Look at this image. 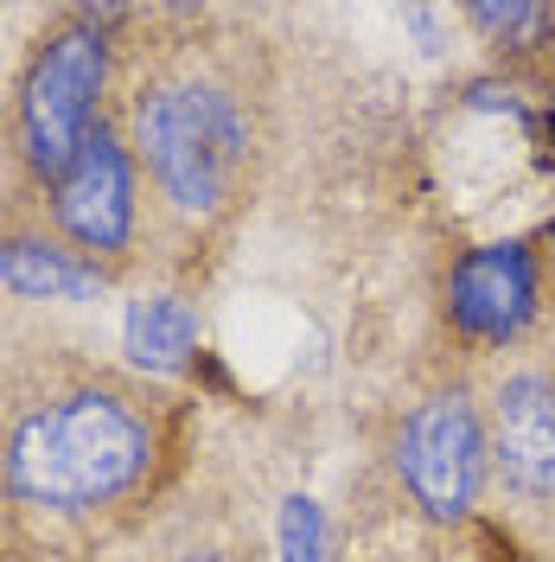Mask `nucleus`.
<instances>
[{
  "label": "nucleus",
  "instance_id": "1",
  "mask_svg": "<svg viewBox=\"0 0 555 562\" xmlns=\"http://www.w3.org/2000/svg\"><path fill=\"white\" fill-rule=\"evenodd\" d=\"M192 396L70 333L0 346V557L109 562L147 537L192 467Z\"/></svg>",
  "mask_w": 555,
  "mask_h": 562
},
{
  "label": "nucleus",
  "instance_id": "2",
  "mask_svg": "<svg viewBox=\"0 0 555 562\" xmlns=\"http://www.w3.org/2000/svg\"><path fill=\"white\" fill-rule=\"evenodd\" d=\"M115 128L140 192V281H199L269 173L275 70L256 13L128 7Z\"/></svg>",
  "mask_w": 555,
  "mask_h": 562
},
{
  "label": "nucleus",
  "instance_id": "3",
  "mask_svg": "<svg viewBox=\"0 0 555 562\" xmlns=\"http://www.w3.org/2000/svg\"><path fill=\"white\" fill-rule=\"evenodd\" d=\"M128 7H52L13 45L0 97V205H38L83 154L115 97Z\"/></svg>",
  "mask_w": 555,
  "mask_h": 562
},
{
  "label": "nucleus",
  "instance_id": "4",
  "mask_svg": "<svg viewBox=\"0 0 555 562\" xmlns=\"http://www.w3.org/2000/svg\"><path fill=\"white\" fill-rule=\"evenodd\" d=\"M396 492L416 505L428 525H460L479 486L491 473V441H486V403L473 396L466 378H441L434 390H421L416 403L396 422Z\"/></svg>",
  "mask_w": 555,
  "mask_h": 562
},
{
  "label": "nucleus",
  "instance_id": "5",
  "mask_svg": "<svg viewBox=\"0 0 555 562\" xmlns=\"http://www.w3.org/2000/svg\"><path fill=\"white\" fill-rule=\"evenodd\" d=\"M33 211L97 276H109L115 288L140 281V192H135V167H128L122 128H115V109L97 122L83 154L70 160L65 179Z\"/></svg>",
  "mask_w": 555,
  "mask_h": 562
},
{
  "label": "nucleus",
  "instance_id": "6",
  "mask_svg": "<svg viewBox=\"0 0 555 562\" xmlns=\"http://www.w3.org/2000/svg\"><path fill=\"white\" fill-rule=\"evenodd\" d=\"M543 307V269L530 244H479L448 276V326L466 346H518Z\"/></svg>",
  "mask_w": 555,
  "mask_h": 562
},
{
  "label": "nucleus",
  "instance_id": "7",
  "mask_svg": "<svg viewBox=\"0 0 555 562\" xmlns=\"http://www.w3.org/2000/svg\"><path fill=\"white\" fill-rule=\"evenodd\" d=\"M486 441L491 473L511 498L550 505L555 498V371L543 364H511L486 403Z\"/></svg>",
  "mask_w": 555,
  "mask_h": 562
},
{
  "label": "nucleus",
  "instance_id": "8",
  "mask_svg": "<svg viewBox=\"0 0 555 562\" xmlns=\"http://www.w3.org/2000/svg\"><path fill=\"white\" fill-rule=\"evenodd\" d=\"M0 288L13 301H103L115 281L97 276L33 205H0Z\"/></svg>",
  "mask_w": 555,
  "mask_h": 562
},
{
  "label": "nucleus",
  "instance_id": "9",
  "mask_svg": "<svg viewBox=\"0 0 555 562\" xmlns=\"http://www.w3.org/2000/svg\"><path fill=\"white\" fill-rule=\"evenodd\" d=\"M199 333H205V319H199V301L185 294V288H140V301H128V326H122V346H128V364L147 371V378H173L179 364L199 351Z\"/></svg>",
  "mask_w": 555,
  "mask_h": 562
},
{
  "label": "nucleus",
  "instance_id": "10",
  "mask_svg": "<svg viewBox=\"0 0 555 562\" xmlns=\"http://www.w3.org/2000/svg\"><path fill=\"white\" fill-rule=\"evenodd\" d=\"M466 26H479L498 52H536L555 33V7H466Z\"/></svg>",
  "mask_w": 555,
  "mask_h": 562
},
{
  "label": "nucleus",
  "instance_id": "11",
  "mask_svg": "<svg viewBox=\"0 0 555 562\" xmlns=\"http://www.w3.org/2000/svg\"><path fill=\"white\" fill-rule=\"evenodd\" d=\"M287 562H319V525H313L307 498H287Z\"/></svg>",
  "mask_w": 555,
  "mask_h": 562
},
{
  "label": "nucleus",
  "instance_id": "12",
  "mask_svg": "<svg viewBox=\"0 0 555 562\" xmlns=\"http://www.w3.org/2000/svg\"><path fill=\"white\" fill-rule=\"evenodd\" d=\"M7 26V20H0ZM7 70H13V58H0V97H7Z\"/></svg>",
  "mask_w": 555,
  "mask_h": 562
},
{
  "label": "nucleus",
  "instance_id": "13",
  "mask_svg": "<svg viewBox=\"0 0 555 562\" xmlns=\"http://www.w3.org/2000/svg\"><path fill=\"white\" fill-rule=\"evenodd\" d=\"M109 562H128V550H122V557H109Z\"/></svg>",
  "mask_w": 555,
  "mask_h": 562
},
{
  "label": "nucleus",
  "instance_id": "14",
  "mask_svg": "<svg viewBox=\"0 0 555 562\" xmlns=\"http://www.w3.org/2000/svg\"><path fill=\"white\" fill-rule=\"evenodd\" d=\"M0 562H7V557H0Z\"/></svg>",
  "mask_w": 555,
  "mask_h": 562
}]
</instances>
